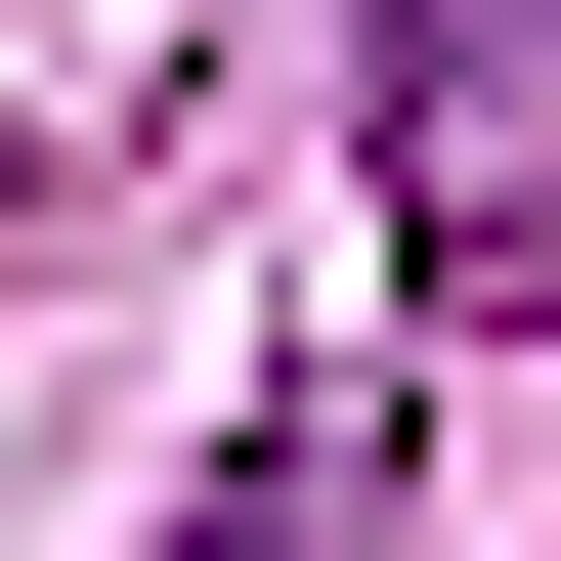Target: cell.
Masks as SVG:
<instances>
[{
  "mask_svg": "<svg viewBox=\"0 0 561 561\" xmlns=\"http://www.w3.org/2000/svg\"><path fill=\"white\" fill-rule=\"evenodd\" d=\"M389 260H432V346L561 302V0H389Z\"/></svg>",
  "mask_w": 561,
  "mask_h": 561,
  "instance_id": "obj_1",
  "label": "cell"
}]
</instances>
